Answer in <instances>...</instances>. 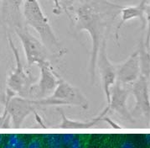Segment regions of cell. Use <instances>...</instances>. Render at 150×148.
<instances>
[{
	"label": "cell",
	"instance_id": "obj_16",
	"mask_svg": "<svg viewBox=\"0 0 150 148\" xmlns=\"http://www.w3.org/2000/svg\"><path fill=\"white\" fill-rule=\"evenodd\" d=\"M42 145H41V142L39 139H33L31 140L29 144L26 146V148H41Z\"/></svg>",
	"mask_w": 150,
	"mask_h": 148
},
{
	"label": "cell",
	"instance_id": "obj_12",
	"mask_svg": "<svg viewBox=\"0 0 150 148\" xmlns=\"http://www.w3.org/2000/svg\"><path fill=\"white\" fill-rule=\"evenodd\" d=\"M24 0H3L1 15L3 21L13 26V29L23 26L20 6Z\"/></svg>",
	"mask_w": 150,
	"mask_h": 148
},
{
	"label": "cell",
	"instance_id": "obj_22",
	"mask_svg": "<svg viewBox=\"0 0 150 148\" xmlns=\"http://www.w3.org/2000/svg\"><path fill=\"white\" fill-rule=\"evenodd\" d=\"M4 148H13V147L12 146H10V145H8V144L7 143L6 145H5V146L4 147Z\"/></svg>",
	"mask_w": 150,
	"mask_h": 148
},
{
	"label": "cell",
	"instance_id": "obj_11",
	"mask_svg": "<svg viewBox=\"0 0 150 148\" xmlns=\"http://www.w3.org/2000/svg\"><path fill=\"white\" fill-rule=\"evenodd\" d=\"M149 73L141 71L138 78L132 84L131 93L135 98L136 109L146 113L149 111Z\"/></svg>",
	"mask_w": 150,
	"mask_h": 148
},
{
	"label": "cell",
	"instance_id": "obj_2",
	"mask_svg": "<svg viewBox=\"0 0 150 148\" xmlns=\"http://www.w3.org/2000/svg\"><path fill=\"white\" fill-rule=\"evenodd\" d=\"M24 17L25 23L35 29L42 44L56 56H61L66 50L60 45L52 30L49 19L43 13L38 0H24Z\"/></svg>",
	"mask_w": 150,
	"mask_h": 148
},
{
	"label": "cell",
	"instance_id": "obj_14",
	"mask_svg": "<svg viewBox=\"0 0 150 148\" xmlns=\"http://www.w3.org/2000/svg\"><path fill=\"white\" fill-rule=\"evenodd\" d=\"M77 0H60V6L62 9V11L65 10L66 14L70 11V9H71L73 4L76 2Z\"/></svg>",
	"mask_w": 150,
	"mask_h": 148
},
{
	"label": "cell",
	"instance_id": "obj_1",
	"mask_svg": "<svg viewBox=\"0 0 150 148\" xmlns=\"http://www.w3.org/2000/svg\"><path fill=\"white\" fill-rule=\"evenodd\" d=\"M122 6L108 0H77L71 7L76 32L87 31L91 39L90 75L94 83L99 49L103 40L107 39L109 30Z\"/></svg>",
	"mask_w": 150,
	"mask_h": 148
},
{
	"label": "cell",
	"instance_id": "obj_18",
	"mask_svg": "<svg viewBox=\"0 0 150 148\" xmlns=\"http://www.w3.org/2000/svg\"><path fill=\"white\" fill-rule=\"evenodd\" d=\"M70 148H81V141L79 139L75 138V140L73 141L71 144L70 145Z\"/></svg>",
	"mask_w": 150,
	"mask_h": 148
},
{
	"label": "cell",
	"instance_id": "obj_6",
	"mask_svg": "<svg viewBox=\"0 0 150 148\" xmlns=\"http://www.w3.org/2000/svg\"><path fill=\"white\" fill-rule=\"evenodd\" d=\"M38 66L40 69V79L38 85H33L31 88L30 99H32L46 98L57 87L60 79V77L54 71L53 66L49 61Z\"/></svg>",
	"mask_w": 150,
	"mask_h": 148
},
{
	"label": "cell",
	"instance_id": "obj_19",
	"mask_svg": "<svg viewBox=\"0 0 150 148\" xmlns=\"http://www.w3.org/2000/svg\"><path fill=\"white\" fill-rule=\"evenodd\" d=\"M13 148H26V144L24 142V140H22L21 138L18 140V142L15 144L14 147H13Z\"/></svg>",
	"mask_w": 150,
	"mask_h": 148
},
{
	"label": "cell",
	"instance_id": "obj_8",
	"mask_svg": "<svg viewBox=\"0 0 150 148\" xmlns=\"http://www.w3.org/2000/svg\"><path fill=\"white\" fill-rule=\"evenodd\" d=\"M149 0H142L138 4L134 6L122 7L121 9V20L119 24L116 27L115 30V37L116 41H118L119 38V31L123 24L127 21L132 19L138 18L142 23V29L144 30L149 22Z\"/></svg>",
	"mask_w": 150,
	"mask_h": 148
},
{
	"label": "cell",
	"instance_id": "obj_17",
	"mask_svg": "<svg viewBox=\"0 0 150 148\" xmlns=\"http://www.w3.org/2000/svg\"><path fill=\"white\" fill-rule=\"evenodd\" d=\"M60 0H54V8H53V14L55 15H60L62 13V9L60 6Z\"/></svg>",
	"mask_w": 150,
	"mask_h": 148
},
{
	"label": "cell",
	"instance_id": "obj_4",
	"mask_svg": "<svg viewBox=\"0 0 150 148\" xmlns=\"http://www.w3.org/2000/svg\"><path fill=\"white\" fill-rule=\"evenodd\" d=\"M8 41L15 59L14 70L10 74L8 80V89H11L15 94L18 95L19 97L30 99V91L33 86V80L30 75L25 72L18 49L15 46L9 34L8 35Z\"/></svg>",
	"mask_w": 150,
	"mask_h": 148
},
{
	"label": "cell",
	"instance_id": "obj_21",
	"mask_svg": "<svg viewBox=\"0 0 150 148\" xmlns=\"http://www.w3.org/2000/svg\"><path fill=\"white\" fill-rule=\"evenodd\" d=\"M120 148H135L133 143L131 142H124L120 146Z\"/></svg>",
	"mask_w": 150,
	"mask_h": 148
},
{
	"label": "cell",
	"instance_id": "obj_3",
	"mask_svg": "<svg viewBox=\"0 0 150 148\" xmlns=\"http://www.w3.org/2000/svg\"><path fill=\"white\" fill-rule=\"evenodd\" d=\"M40 106L47 105H77L84 109L88 107V101L79 89L60 77L53 94L38 99Z\"/></svg>",
	"mask_w": 150,
	"mask_h": 148
},
{
	"label": "cell",
	"instance_id": "obj_5",
	"mask_svg": "<svg viewBox=\"0 0 150 148\" xmlns=\"http://www.w3.org/2000/svg\"><path fill=\"white\" fill-rule=\"evenodd\" d=\"M13 30L23 46L28 66L34 64L40 65L49 61L48 50L43 45L42 42L30 33L26 25L17 27Z\"/></svg>",
	"mask_w": 150,
	"mask_h": 148
},
{
	"label": "cell",
	"instance_id": "obj_13",
	"mask_svg": "<svg viewBox=\"0 0 150 148\" xmlns=\"http://www.w3.org/2000/svg\"><path fill=\"white\" fill-rule=\"evenodd\" d=\"M47 145L49 148H62L63 144L61 142V138L57 135H50L47 138Z\"/></svg>",
	"mask_w": 150,
	"mask_h": 148
},
{
	"label": "cell",
	"instance_id": "obj_10",
	"mask_svg": "<svg viewBox=\"0 0 150 148\" xmlns=\"http://www.w3.org/2000/svg\"><path fill=\"white\" fill-rule=\"evenodd\" d=\"M130 94L131 89L127 88L124 84L116 81L115 84L112 86V89H111L110 104L107 105L101 115H104L109 110H115L124 116L128 115L129 113L127 108V102Z\"/></svg>",
	"mask_w": 150,
	"mask_h": 148
},
{
	"label": "cell",
	"instance_id": "obj_23",
	"mask_svg": "<svg viewBox=\"0 0 150 148\" xmlns=\"http://www.w3.org/2000/svg\"><path fill=\"white\" fill-rule=\"evenodd\" d=\"M2 142H3V136H2V135H0V145H1Z\"/></svg>",
	"mask_w": 150,
	"mask_h": 148
},
{
	"label": "cell",
	"instance_id": "obj_7",
	"mask_svg": "<svg viewBox=\"0 0 150 148\" xmlns=\"http://www.w3.org/2000/svg\"><path fill=\"white\" fill-rule=\"evenodd\" d=\"M98 65L99 71L102 77V88L107 99V105L110 104L111 87H112L117 81V67L109 60L107 52V39L103 40L99 49L96 66Z\"/></svg>",
	"mask_w": 150,
	"mask_h": 148
},
{
	"label": "cell",
	"instance_id": "obj_15",
	"mask_svg": "<svg viewBox=\"0 0 150 148\" xmlns=\"http://www.w3.org/2000/svg\"><path fill=\"white\" fill-rule=\"evenodd\" d=\"M60 138H61V142H62L63 145L70 146L73 142V141L75 140V136L71 135V134H66V135H63L62 136H60Z\"/></svg>",
	"mask_w": 150,
	"mask_h": 148
},
{
	"label": "cell",
	"instance_id": "obj_9",
	"mask_svg": "<svg viewBox=\"0 0 150 148\" xmlns=\"http://www.w3.org/2000/svg\"><path fill=\"white\" fill-rule=\"evenodd\" d=\"M117 69V81L124 85L132 84L141 73V61L139 51H135Z\"/></svg>",
	"mask_w": 150,
	"mask_h": 148
},
{
	"label": "cell",
	"instance_id": "obj_20",
	"mask_svg": "<svg viewBox=\"0 0 150 148\" xmlns=\"http://www.w3.org/2000/svg\"><path fill=\"white\" fill-rule=\"evenodd\" d=\"M5 105V104H4ZM8 109H7V106L5 105V109H4V114L2 115V116H0V124H2V123H4V122H5V119H8L7 118L8 117Z\"/></svg>",
	"mask_w": 150,
	"mask_h": 148
}]
</instances>
